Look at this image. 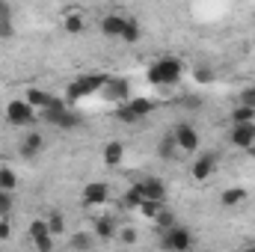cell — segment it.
Returning <instances> with one entry per match:
<instances>
[{"label":"cell","instance_id":"1","mask_svg":"<svg viewBox=\"0 0 255 252\" xmlns=\"http://www.w3.org/2000/svg\"><path fill=\"white\" fill-rule=\"evenodd\" d=\"M42 116L51 122V125H57L60 130H74V127H80V113L77 110H71L65 101H60V98H51V104L42 110Z\"/></svg>","mask_w":255,"mask_h":252},{"label":"cell","instance_id":"2","mask_svg":"<svg viewBox=\"0 0 255 252\" xmlns=\"http://www.w3.org/2000/svg\"><path fill=\"white\" fill-rule=\"evenodd\" d=\"M181 77V60L178 57H160L157 63L148 68V80L154 86H169V83H178Z\"/></svg>","mask_w":255,"mask_h":252},{"label":"cell","instance_id":"3","mask_svg":"<svg viewBox=\"0 0 255 252\" xmlns=\"http://www.w3.org/2000/svg\"><path fill=\"white\" fill-rule=\"evenodd\" d=\"M104 80H107V74H80L77 80L68 83V101H80V98L98 92L104 86Z\"/></svg>","mask_w":255,"mask_h":252},{"label":"cell","instance_id":"4","mask_svg":"<svg viewBox=\"0 0 255 252\" xmlns=\"http://www.w3.org/2000/svg\"><path fill=\"white\" fill-rule=\"evenodd\" d=\"M160 247L163 250H169V252H184V250H190L193 247V235H190V229H184V226H169L166 232H160Z\"/></svg>","mask_w":255,"mask_h":252},{"label":"cell","instance_id":"5","mask_svg":"<svg viewBox=\"0 0 255 252\" xmlns=\"http://www.w3.org/2000/svg\"><path fill=\"white\" fill-rule=\"evenodd\" d=\"M6 119H9V125L27 127V125H33V119H36V107H33L27 98H24V101H9Z\"/></svg>","mask_w":255,"mask_h":252},{"label":"cell","instance_id":"6","mask_svg":"<svg viewBox=\"0 0 255 252\" xmlns=\"http://www.w3.org/2000/svg\"><path fill=\"white\" fill-rule=\"evenodd\" d=\"M172 136H175V142H178V148L181 151H199V130L190 125V122H178V125L172 127Z\"/></svg>","mask_w":255,"mask_h":252},{"label":"cell","instance_id":"7","mask_svg":"<svg viewBox=\"0 0 255 252\" xmlns=\"http://www.w3.org/2000/svg\"><path fill=\"white\" fill-rule=\"evenodd\" d=\"M101 92H104V98L107 101H128V95H130V83H128L125 77H107L104 80V86H101Z\"/></svg>","mask_w":255,"mask_h":252},{"label":"cell","instance_id":"8","mask_svg":"<svg viewBox=\"0 0 255 252\" xmlns=\"http://www.w3.org/2000/svg\"><path fill=\"white\" fill-rule=\"evenodd\" d=\"M80 199H83V205L86 208H95V205H104L107 199H110V187L104 184V181H89L83 193H80Z\"/></svg>","mask_w":255,"mask_h":252},{"label":"cell","instance_id":"9","mask_svg":"<svg viewBox=\"0 0 255 252\" xmlns=\"http://www.w3.org/2000/svg\"><path fill=\"white\" fill-rule=\"evenodd\" d=\"M232 145H238V148H250L255 142V119L253 122H235L232 127Z\"/></svg>","mask_w":255,"mask_h":252},{"label":"cell","instance_id":"10","mask_svg":"<svg viewBox=\"0 0 255 252\" xmlns=\"http://www.w3.org/2000/svg\"><path fill=\"white\" fill-rule=\"evenodd\" d=\"M42 148H45V136L42 133H27L24 139H21V145H18V154L24 157V160H33V157H39L42 154Z\"/></svg>","mask_w":255,"mask_h":252},{"label":"cell","instance_id":"11","mask_svg":"<svg viewBox=\"0 0 255 252\" xmlns=\"http://www.w3.org/2000/svg\"><path fill=\"white\" fill-rule=\"evenodd\" d=\"M217 157H220V154H214V151L199 154V157H196V163H193V178H196V181L211 178V172L217 169Z\"/></svg>","mask_w":255,"mask_h":252},{"label":"cell","instance_id":"12","mask_svg":"<svg viewBox=\"0 0 255 252\" xmlns=\"http://www.w3.org/2000/svg\"><path fill=\"white\" fill-rule=\"evenodd\" d=\"M136 187L145 199H160V202L166 199V187H163L160 178H142V181H136Z\"/></svg>","mask_w":255,"mask_h":252},{"label":"cell","instance_id":"13","mask_svg":"<svg viewBox=\"0 0 255 252\" xmlns=\"http://www.w3.org/2000/svg\"><path fill=\"white\" fill-rule=\"evenodd\" d=\"M125 15H104L101 18V33L104 36H110V39H119L122 36V30H125Z\"/></svg>","mask_w":255,"mask_h":252},{"label":"cell","instance_id":"14","mask_svg":"<svg viewBox=\"0 0 255 252\" xmlns=\"http://www.w3.org/2000/svg\"><path fill=\"white\" fill-rule=\"evenodd\" d=\"M157 154H160V160H175V154H178V142H175V136H172V130L160 139V145H157Z\"/></svg>","mask_w":255,"mask_h":252},{"label":"cell","instance_id":"15","mask_svg":"<svg viewBox=\"0 0 255 252\" xmlns=\"http://www.w3.org/2000/svg\"><path fill=\"white\" fill-rule=\"evenodd\" d=\"M122 157H125V145L122 142H107L104 145V163L107 166H119Z\"/></svg>","mask_w":255,"mask_h":252},{"label":"cell","instance_id":"16","mask_svg":"<svg viewBox=\"0 0 255 252\" xmlns=\"http://www.w3.org/2000/svg\"><path fill=\"white\" fill-rule=\"evenodd\" d=\"M113 235H116V220H113V217H98V220H95V238L110 241Z\"/></svg>","mask_w":255,"mask_h":252},{"label":"cell","instance_id":"17","mask_svg":"<svg viewBox=\"0 0 255 252\" xmlns=\"http://www.w3.org/2000/svg\"><path fill=\"white\" fill-rule=\"evenodd\" d=\"M220 202H223L226 208H235V205H241V202H247V190H244V187H229V190H223V196H220Z\"/></svg>","mask_w":255,"mask_h":252},{"label":"cell","instance_id":"18","mask_svg":"<svg viewBox=\"0 0 255 252\" xmlns=\"http://www.w3.org/2000/svg\"><path fill=\"white\" fill-rule=\"evenodd\" d=\"M27 101H30L36 110H45V107L51 104V95L42 92V89H36V86H30V89H27Z\"/></svg>","mask_w":255,"mask_h":252},{"label":"cell","instance_id":"19","mask_svg":"<svg viewBox=\"0 0 255 252\" xmlns=\"http://www.w3.org/2000/svg\"><path fill=\"white\" fill-rule=\"evenodd\" d=\"M128 107L136 113V119H142V116H148L154 110V101H148V98H128Z\"/></svg>","mask_w":255,"mask_h":252},{"label":"cell","instance_id":"20","mask_svg":"<svg viewBox=\"0 0 255 252\" xmlns=\"http://www.w3.org/2000/svg\"><path fill=\"white\" fill-rule=\"evenodd\" d=\"M83 27H86V24H83V15H80V12H68V15H65V33L80 36Z\"/></svg>","mask_w":255,"mask_h":252},{"label":"cell","instance_id":"21","mask_svg":"<svg viewBox=\"0 0 255 252\" xmlns=\"http://www.w3.org/2000/svg\"><path fill=\"white\" fill-rule=\"evenodd\" d=\"M154 223H157V232H166L169 226H175V214H172V211L163 205V208H160V214L154 217Z\"/></svg>","mask_w":255,"mask_h":252},{"label":"cell","instance_id":"22","mask_svg":"<svg viewBox=\"0 0 255 252\" xmlns=\"http://www.w3.org/2000/svg\"><path fill=\"white\" fill-rule=\"evenodd\" d=\"M71 247H74V250H92V247H95V235H89V232H77V235L71 238Z\"/></svg>","mask_w":255,"mask_h":252},{"label":"cell","instance_id":"23","mask_svg":"<svg viewBox=\"0 0 255 252\" xmlns=\"http://www.w3.org/2000/svg\"><path fill=\"white\" fill-rule=\"evenodd\" d=\"M119 39H122V42H130V45H133V42H139V24H136L133 18H128V21H125V30H122V36H119Z\"/></svg>","mask_w":255,"mask_h":252},{"label":"cell","instance_id":"24","mask_svg":"<svg viewBox=\"0 0 255 252\" xmlns=\"http://www.w3.org/2000/svg\"><path fill=\"white\" fill-rule=\"evenodd\" d=\"M142 199H145V196H142V193H139V187L133 184V187L122 196V208H139V205H142Z\"/></svg>","mask_w":255,"mask_h":252},{"label":"cell","instance_id":"25","mask_svg":"<svg viewBox=\"0 0 255 252\" xmlns=\"http://www.w3.org/2000/svg\"><path fill=\"white\" fill-rule=\"evenodd\" d=\"M255 119V107H247V104H238L232 110V122H253Z\"/></svg>","mask_w":255,"mask_h":252},{"label":"cell","instance_id":"26","mask_svg":"<svg viewBox=\"0 0 255 252\" xmlns=\"http://www.w3.org/2000/svg\"><path fill=\"white\" fill-rule=\"evenodd\" d=\"M48 229H51V235H63L65 232V217L60 211H51L48 214Z\"/></svg>","mask_w":255,"mask_h":252},{"label":"cell","instance_id":"27","mask_svg":"<svg viewBox=\"0 0 255 252\" xmlns=\"http://www.w3.org/2000/svg\"><path fill=\"white\" fill-rule=\"evenodd\" d=\"M15 184H18L15 172H12L9 166H3V169H0V190H15Z\"/></svg>","mask_w":255,"mask_h":252},{"label":"cell","instance_id":"28","mask_svg":"<svg viewBox=\"0 0 255 252\" xmlns=\"http://www.w3.org/2000/svg\"><path fill=\"white\" fill-rule=\"evenodd\" d=\"M12 205H15L12 190H0V217H9L12 214Z\"/></svg>","mask_w":255,"mask_h":252},{"label":"cell","instance_id":"29","mask_svg":"<svg viewBox=\"0 0 255 252\" xmlns=\"http://www.w3.org/2000/svg\"><path fill=\"white\" fill-rule=\"evenodd\" d=\"M116 119L119 122H125V125H130V122H136V113L128 107V101H119V110H116Z\"/></svg>","mask_w":255,"mask_h":252},{"label":"cell","instance_id":"30","mask_svg":"<svg viewBox=\"0 0 255 252\" xmlns=\"http://www.w3.org/2000/svg\"><path fill=\"white\" fill-rule=\"evenodd\" d=\"M51 229H48V220H33L30 223V241L33 238H42V235H48Z\"/></svg>","mask_w":255,"mask_h":252},{"label":"cell","instance_id":"31","mask_svg":"<svg viewBox=\"0 0 255 252\" xmlns=\"http://www.w3.org/2000/svg\"><path fill=\"white\" fill-rule=\"evenodd\" d=\"M33 247L42 250V252H51L54 250V235L48 232V235H42V238H33Z\"/></svg>","mask_w":255,"mask_h":252},{"label":"cell","instance_id":"32","mask_svg":"<svg viewBox=\"0 0 255 252\" xmlns=\"http://www.w3.org/2000/svg\"><path fill=\"white\" fill-rule=\"evenodd\" d=\"M12 36H15L12 18H0V39H12Z\"/></svg>","mask_w":255,"mask_h":252},{"label":"cell","instance_id":"33","mask_svg":"<svg viewBox=\"0 0 255 252\" xmlns=\"http://www.w3.org/2000/svg\"><path fill=\"white\" fill-rule=\"evenodd\" d=\"M241 104H247V107H255V86H247V89L241 92Z\"/></svg>","mask_w":255,"mask_h":252},{"label":"cell","instance_id":"34","mask_svg":"<svg viewBox=\"0 0 255 252\" xmlns=\"http://www.w3.org/2000/svg\"><path fill=\"white\" fill-rule=\"evenodd\" d=\"M6 238H12V223H9V217H0V241H6Z\"/></svg>","mask_w":255,"mask_h":252},{"label":"cell","instance_id":"35","mask_svg":"<svg viewBox=\"0 0 255 252\" xmlns=\"http://www.w3.org/2000/svg\"><path fill=\"white\" fill-rule=\"evenodd\" d=\"M214 74H211V68H205V65H196V80L199 83H205V80H211Z\"/></svg>","mask_w":255,"mask_h":252},{"label":"cell","instance_id":"36","mask_svg":"<svg viewBox=\"0 0 255 252\" xmlns=\"http://www.w3.org/2000/svg\"><path fill=\"white\" fill-rule=\"evenodd\" d=\"M119 238H122V244H136V232L133 229H122Z\"/></svg>","mask_w":255,"mask_h":252},{"label":"cell","instance_id":"37","mask_svg":"<svg viewBox=\"0 0 255 252\" xmlns=\"http://www.w3.org/2000/svg\"><path fill=\"white\" fill-rule=\"evenodd\" d=\"M0 18H12V9H9L6 0H0Z\"/></svg>","mask_w":255,"mask_h":252},{"label":"cell","instance_id":"38","mask_svg":"<svg viewBox=\"0 0 255 252\" xmlns=\"http://www.w3.org/2000/svg\"><path fill=\"white\" fill-rule=\"evenodd\" d=\"M247 151H250V157H255V145H250V148H247Z\"/></svg>","mask_w":255,"mask_h":252}]
</instances>
